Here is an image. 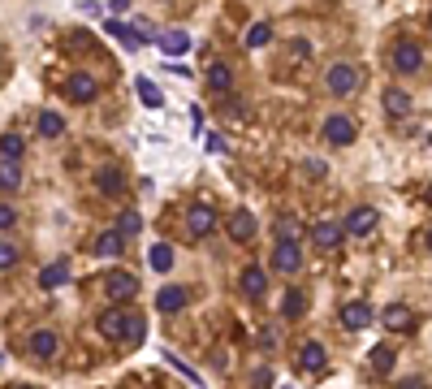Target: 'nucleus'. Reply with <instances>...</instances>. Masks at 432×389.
<instances>
[{
    "instance_id": "nucleus-6",
    "label": "nucleus",
    "mask_w": 432,
    "mask_h": 389,
    "mask_svg": "<svg viewBox=\"0 0 432 389\" xmlns=\"http://www.w3.org/2000/svg\"><path fill=\"white\" fill-rule=\"evenodd\" d=\"M186 229H190V238H208V233L216 229V207L195 203L190 212H186Z\"/></svg>"
},
{
    "instance_id": "nucleus-30",
    "label": "nucleus",
    "mask_w": 432,
    "mask_h": 389,
    "mask_svg": "<svg viewBox=\"0 0 432 389\" xmlns=\"http://www.w3.org/2000/svg\"><path fill=\"white\" fill-rule=\"evenodd\" d=\"M143 337H147V316H130V329H125V346H143Z\"/></svg>"
},
{
    "instance_id": "nucleus-37",
    "label": "nucleus",
    "mask_w": 432,
    "mask_h": 389,
    "mask_svg": "<svg viewBox=\"0 0 432 389\" xmlns=\"http://www.w3.org/2000/svg\"><path fill=\"white\" fill-rule=\"evenodd\" d=\"M13 225H18V207L0 203V229H13Z\"/></svg>"
},
{
    "instance_id": "nucleus-11",
    "label": "nucleus",
    "mask_w": 432,
    "mask_h": 389,
    "mask_svg": "<svg viewBox=\"0 0 432 389\" xmlns=\"http://www.w3.org/2000/svg\"><path fill=\"white\" fill-rule=\"evenodd\" d=\"M376 221H380V217H376V207H354V212L346 217V225H342V229H346V233H354V238H363V233H372V229H376Z\"/></svg>"
},
{
    "instance_id": "nucleus-27",
    "label": "nucleus",
    "mask_w": 432,
    "mask_h": 389,
    "mask_svg": "<svg viewBox=\"0 0 432 389\" xmlns=\"http://www.w3.org/2000/svg\"><path fill=\"white\" fill-rule=\"evenodd\" d=\"M147 264L156 268V273H169V268H173V247H169V243H156V247L147 251Z\"/></svg>"
},
{
    "instance_id": "nucleus-36",
    "label": "nucleus",
    "mask_w": 432,
    "mask_h": 389,
    "mask_svg": "<svg viewBox=\"0 0 432 389\" xmlns=\"http://www.w3.org/2000/svg\"><path fill=\"white\" fill-rule=\"evenodd\" d=\"M117 229H121V233H125V238H134V233H139V229H143V217H139V212H125V217H121V221H117Z\"/></svg>"
},
{
    "instance_id": "nucleus-38",
    "label": "nucleus",
    "mask_w": 432,
    "mask_h": 389,
    "mask_svg": "<svg viewBox=\"0 0 432 389\" xmlns=\"http://www.w3.org/2000/svg\"><path fill=\"white\" fill-rule=\"evenodd\" d=\"M113 9H117V13H125V9H130V0H113Z\"/></svg>"
},
{
    "instance_id": "nucleus-32",
    "label": "nucleus",
    "mask_w": 432,
    "mask_h": 389,
    "mask_svg": "<svg viewBox=\"0 0 432 389\" xmlns=\"http://www.w3.org/2000/svg\"><path fill=\"white\" fill-rule=\"evenodd\" d=\"M268 39H272V26H268V22H256V26L246 31V48H264Z\"/></svg>"
},
{
    "instance_id": "nucleus-1",
    "label": "nucleus",
    "mask_w": 432,
    "mask_h": 389,
    "mask_svg": "<svg viewBox=\"0 0 432 389\" xmlns=\"http://www.w3.org/2000/svg\"><path fill=\"white\" fill-rule=\"evenodd\" d=\"M389 65H393L398 74H419V69H424V48H419L415 39H398L393 52H389Z\"/></svg>"
},
{
    "instance_id": "nucleus-8",
    "label": "nucleus",
    "mask_w": 432,
    "mask_h": 389,
    "mask_svg": "<svg viewBox=\"0 0 432 389\" xmlns=\"http://www.w3.org/2000/svg\"><path fill=\"white\" fill-rule=\"evenodd\" d=\"M225 233H230L234 243H251V238L260 233V221H256V212H246V207H242V212H234L230 221H225Z\"/></svg>"
},
{
    "instance_id": "nucleus-3",
    "label": "nucleus",
    "mask_w": 432,
    "mask_h": 389,
    "mask_svg": "<svg viewBox=\"0 0 432 389\" xmlns=\"http://www.w3.org/2000/svg\"><path fill=\"white\" fill-rule=\"evenodd\" d=\"M320 135H324V143H328V147H350L359 130H354V121H350L346 113H328V121L320 125Z\"/></svg>"
},
{
    "instance_id": "nucleus-24",
    "label": "nucleus",
    "mask_w": 432,
    "mask_h": 389,
    "mask_svg": "<svg viewBox=\"0 0 432 389\" xmlns=\"http://www.w3.org/2000/svg\"><path fill=\"white\" fill-rule=\"evenodd\" d=\"M121 247H125V233H121V229H104V233L95 238V251H99V255H121Z\"/></svg>"
},
{
    "instance_id": "nucleus-29",
    "label": "nucleus",
    "mask_w": 432,
    "mask_h": 389,
    "mask_svg": "<svg viewBox=\"0 0 432 389\" xmlns=\"http://www.w3.org/2000/svg\"><path fill=\"white\" fill-rule=\"evenodd\" d=\"M139 100L147 104V109H160L165 104V95H160V87L151 83V78H139Z\"/></svg>"
},
{
    "instance_id": "nucleus-16",
    "label": "nucleus",
    "mask_w": 432,
    "mask_h": 389,
    "mask_svg": "<svg viewBox=\"0 0 432 389\" xmlns=\"http://www.w3.org/2000/svg\"><path fill=\"white\" fill-rule=\"evenodd\" d=\"M104 31H109L113 39H121V48H125V52H139V48L147 43V39H143V31H134V26H121L117 18H113V22L104 26Z\"/></svg>"
},
{
    "instance_id": "nucleus-18",
    "label": "nucleus",
    "mask_w": 432,
    "mask_h": 389,
    "mask_svg": "<svg viewBox=\"0 0 432 389\" xmlns=\"http://www.w3.org/2000/svg\"><path fill=\"white\" fill-rule=\"evenodd\" d=\"M95 186H99V195L117 199V195L125 191V177H121V169H99V173H95Z\"/></svg>"
},
{
    "instance_id": "nucleus-23",
    "label": "nucleus",
    "mask_w": 432,
    "mask_h": 389,
    "mask_svg": "<svg viewBox=\"0 0 432 389\" xmlns=\"http://www.w3.org/2000/svg\"><path fill=\"white\" fill-rule=\"evenodd\" d=\"M372 372H376V376H389V372H393V346H389V342L372 346Z\"/></svg>"
},
{
    "instance_id": "nucleus-5",
    "label": "nucleus",
    "mask_w": 432,
    "mask_h": 389,
    "mask_svg": "<svg viewBox=\"0 0 432 389\" xmlns=\"http://www.w3.org/2000/svg\"><path fill=\"white\" fill-rule=\"evenodd\" d=\"M342 233H346V229H342V225H333V221H316V225L307 229V238H312V247H316V251H324V255H328V251H337V247H342Z\"/></svg>"
},
{
    "instance_id": "nucleus-28",
    "label": "nucleus",
    "mask_w": 432,
    "mask_h": 389,
    "mask_svg": "<svg viewBox=\"0 0 432 389\" xmlns=\"http://www.w3.org/2000/svg\"><path fill=\"white\" fill-rule=\"evenodd\" d=\"M61 130H65V117H61V113H53V109L39 113V139H57Z\"/></svg>"
},
{
    "instance_id": "nucleus-14",
    "label": "nucleus",
    "mask_w": 432,
    "mask_h": 389,
    "mask_svg": "<svg viewBox=\"0 0 432 389\" xmlns=\"http://www.w3.org/2000/svg\"><path fill=\"white\" fill-rule=\"evenodd\" d=\"M368 325H372V307H368V303H346V307H342V329L359 333V329H368Z\"/></svg>"
},
{
    "instance_id": "nucleus-4",
    "label": "nucleus",
    "mask_w": 432,
    "mask_h": 389,
    "mask_svg": "<svg viewBox=\"0 0 432 389\" xmlns=\"http://www.w3.org/2000/svg\"><path fill=\"white\" fill-rule=\"evenodd\" d=\"M130 316H134V311H121V307H109L104 316L95 320L99 337H109V342H125V329H130Z\"/></svg>"
},
{
    "instance_id": "nucleus-33",
    "label": "nucleus",
    "mask_w": 432,
    "mask_h": 389,
    "mask_svg": "<svg viewBox=\"0 0 432 389\" xmlns=\"http://www.w3.org/2000/svg\"><path fill=\"white\" fill-rule=\"evenodd\" d=\"M22 147H27V143H22V135H13V130H9V135H0V156H13V161H22Z\"/></svg>"
},
{
    "instance_id": "nucleus-15",
    "label": "nucleus",
    "mask_w": 432,
    "mask_h": 389,
    "mask_svg": "<svg viewBox=\"0 0 432 389\" xmlns=\"http://www.w3.org/2000/svg\"><path fill=\"white\" fill-rule=\"evenodd\" d=\"M65 91H69V100H78V104H91L99 87H95V78H91V74H69Z\"/></svg>"
},
{
    "instance_id": "nucleus-22",
    "label": "nucleus",
    "mask_w": 432,
    "mask_h": 389,
    "mask_svg": "<svg viewBox=\"0 0 432 389\" xmlns=\"http://www.w3.org/2000/svg\"><path fill=\"white\" fill-rule=\"evenodd\" d=\"M160 48L169 52V57H186V52H190V35H186V31H165V35H160Z\"/></svg>"
},
{
    "instance_id": "nucleus-2",
    "label": "nucleus",
    "mask_w": 432,
    "mask_h": 389,
    "mask_svg": "<svg viewBox=\"0 0 432 389\" xmlns=\"http://www.w3.org/2000/svg\"><path fill=\"white\" fill-rule=\"evenodd\" d=\"M272 268L281 273V277H294V273L302 268V247H298V238H277V247H272Z\"/></svg>"
},
{
    "instance_id": "nucleus-25",
    "label": "nucleus",
    "mask_w": 432,
    "mask_h": 389,
    "mask_svg": "<svg viewBox=\"0 0 432 389\" xmlns=\"http://www.w3.org/2000/svg\"><path fill=\"white\" fill-rule=\"evenodd\" d=\"M65 277H69V264H65V259H57V264H48V268L39 273V285H43V290H57V285H65Z\"/></svg>"
},
{
    "instance_id": "nucleus-10",
    "label": "nucleus",
    "mask_w": 432,
    "mask_h": 389,
    "mask_svg": "<svg viewBox=\"0 0 432 389\" xmlns=\"http://www.w3.org/2000/svg\"><path fill=\"white\" fill-rule=\"evenodd\" d=\"M27 350H31L35 359H57L61 342H57V333H53V329H35V333H31V342H27Z\"/></svg>"
},
{
    "instance_id": "nucleus-13",
    "label": "nucleus",
    "mask_w": 432,
    "mask_h": 389,
    "mask_svg": "<svg viewBox=\"0 0 432 389\" xmlns=\"http://www.w3.org/2000/svg\"><path fill=\"white\" fill-rule=\"evenodd\" d=\"M182 307H186V290H182V285H165V290L156 294V311H160V316H177Z\"/></svg>"
},
{
    "instance_id": "nucleus-31",
    "label": "nucleus",
    "mask_w": 432,
    "mask_h": 389,
    "mask_svg": "<svg viewBox=\"0 0 432 389\" xmlns=\"http://www.w3.org/2000/svg\"><path fill=\"white\" fill-rule=\"evenodd\" d=\"M281 311H286V320H298L302 311H307V294H302V290H290V294H286V307H281Z\"/></svg>"
},
{
    "instance_id": "nucleus-39",
    "label": "nucleus",
    "mask_w": 432,
    "mask_h": 389,
    "mask_svg": "<svg viewBox=\"0 0 432 389\" xmlns=\"http://www.w3.org/2000/svg\"><path fill=\"white\" fill-rule=\"evenodd\" d=\"M428 247H432V229H428Z\"/></svg>"
},
{
    "instance_id": "nucleus-9",
    "label": "nucleus",
    "mask_w": 432,
    "mask_h": 389,
    "mask_svg": "<svg viewBox=\"0 0 432 389\" xmlns=\"http://www.w3.org/2000/svg\"><path fill=\"white\" fill-rule=\"evenodd\" d=\"M104 294L117 299V303H125V299L139 294V281H134L130 273H109V277H104Z\"/></svg>"
},
{
    "instance_id": "nucleus-26",
    "label": "nucleus",
    "mask_w": 432,
    "mask_h": 389,
    "mask_svg": "<svg viewBox=\"0 0 432 389\" xmlns=\"http://www.w3.org/2000/svg\"><path fill=\"white\" fill-rule=\"evenodd\" d=\"M385 113H389V117H406V113H411V95L398 91V87H389V91H385Z\"/></svg>"
},
{
    "instance_id": "nucleus-34",
    "label": "nucleus",
    "mask_w": 432,
    "mask_h": 389,
    "mask_svg": "<svg viewBox=\"0 0 432 389\" xmlns=\"http://www.w3.org/2000/svg\"><path fill=\"white\" fill-rule=\"evenodd\" d=\"M13 264H18V247L9 238H0V273H9Z\"/></svg>"
},
{
    "instance_id": "nucleus-19",
    "label": "nucleus",
    "mask_w": 432,
    "mask_h": 389,
    "mask_svg": "<svg viewBox=\"0 0 432 389\" xmlns=\"http://www.w3.org/2000/svg\"><path fill=\"white\" fill-rule=\"evenodd\" d=\"M208 87H212L216 95L230 91V87H234V69L225 65V61H212V65H208Z\"/></svg>"
},
{
    "instance_id": "nucleus-21",
    "label": "nucleus",
    "mask_w": 432,
    "mask_h": 389,
    "mask_svg": "<svg viewBox=\"0 0 432 389\" xmlns=\"http://www.w3.org/2000/svg\"><path fill=\"white\" fill-rule=\"evenodd\" d=\"M22 186V169L13 156H0V191H18Z\"/></svg>"
},
{
    "instance_id": "nucleus-12",
    "label": "nucleus",
    "mask_w": 432,
    "mask_h": 389,
    "mask_svg": "<svg viewBox=\"0 0 432 389\" xmlns=\"http://www.w3.org/2000/svg\"><path fill=\"white\" fill-rule=\"evenodd\" d=\"M298 368H302V372H312V376H316V372H324V368H328V350H324L320 342H307V346L298 350Z\"/></svg>"
},
{
    "instance_id": "nucleus-20",
    "label": "nucleus",
    "mask_w": 432,
    "mask_h": 389,
    "mask_svg": "<svg viewBox=\"0 0 432 389\" xmlns=\"http://www.w3.org/2000/svg\"><path fill=\"white\" fill-rule=\"evenodd\" d=\"M385 329H393V333H411V329H415V316H411L406 307L393 303V307L385 311Z\"/></svg>"
},
{
    "instance_id": "nucleus-17",
    "label": "nucleus",
    "mask_w": 432,
    "mask_h": 389,
    "mask_svg": "<svg viewBox=\"0 0 432 389\" xmlns=\"http://www.w3.org/2000/svg\"><path fill=\"white\" fill-rule=\"evenodd\" d=\"M264 290H268V273H264L260 264H251V268L242 273V294H246V299H264Z\"/></svg>"
},
{
    "instance_id": "nucleus-40",
    "label": "nucleus",
    "mask_w": 432,
    "mask_h": 389,
    "mask_svg": "<svg viewBox=\"0 0 432 389\" xmlns=\"http://www.w3.org/2000/svg\"><path fill=\"white\" fill-rule=\"evenodd\" d=\"M428 203H432V186H428Z\"/></svg>"
},
{
    "instance_id": "nucleus-7",
    "label": "nucleus",
    "mask_w": 432,
    "mask_h": 389,
    "mask_svg": "<svg viewBox=\"0 0 432 389\" xmlns=\"http://www.w3.org/2000/svg\"><path fill=\"white\" fill-rule=\"evenodd\" d=\"M324 83H328V91H333V95H350L354 87H359V69H354V65H346V61H337L333 69H328V78H324Z\"/></svg>"
},
{
    "instance_id": "nucleus-35",
    "label": "nucleus",
    "mask_w": 432,
    "mask_h": 389,
    "mask_svg": "<svg viewBox=\"0 0 432 389\" xmlns=\"http://www.w3.org/2000/svg\"><path fill=\"white\" fill-rule=\"evenodd\" d=\"M298 233H302L298 217H281V221H277V238H298Z\"/></svg>"
}]
</instances>
